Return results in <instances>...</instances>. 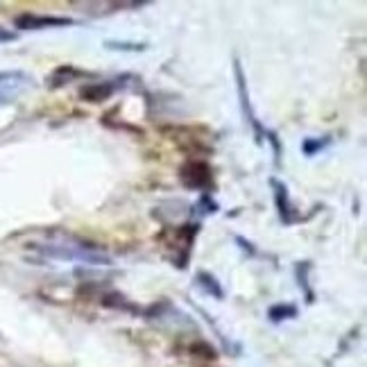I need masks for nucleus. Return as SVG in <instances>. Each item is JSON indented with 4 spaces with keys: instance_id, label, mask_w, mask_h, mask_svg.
Listing matches in <instances>:
<instances>
[{
    "instance_id": "6",
    "label": "nucleus",
    "mask_w": 367,
    "mask_h": 367,
    "mask_svg": "<svg viewBox=\"0 0 367 367\" xmlns=\"http://www.w3.org/2000/svg\"><path fill=\"white\" fill-rule=\"evenodd\" d=\"M270 186H272V191H275V205H277L281 222H284V224L300 222V216H297V211H295V207H293L286 184H281L279 179H270Z\"/></svg>"
},
{
    "instance_id": "3",
    "label": "nucleus",
    "mask_w": 367,
    "mask_h": 367,
    "mask_svg": "<svg viewBox=\"0 0 367 367\" xmlns=\"http://www.w3.org/2000/svg\"><path fill=\"white\" fill-rule=\"evenodd\" d=\"M195 236H198V224H184V227L170 229L161 236V243L166 245V249L175 252L173 263L177 268H186V263H189Z\"/></svg>"
},
{
    "instance_id": "4",
    "label": "nucleus",
    "mask_w": 367,
    "mask_h": 367,
    "mask_svg": "<svg viewBox=\"0 0 367 367\" xmlns=\"http://www.w3.org/2000/svg\"><path fill=\"white\" fill-rule=\"evenodd\" d=\"M179 179L186 189L191 191H209V186L213 184V170L207 161L202 159H189L179 168Z\"/></svg>"
},
{
    "instance_id": "5",
    "label": "nucleus",
    "mask_w": 367,
    "mask_h": 367,
    "mask_svg": "<svg viewBox=\"0 0 367 367\" xmlns=\"http://www.w3.org/2000/svg\"><path fill=\"white\" fill-rule=\"evenodd\" d=\"M17 28L19 30H52V28H66L73 25V19H64V17H43V14H21L17 17Z\"/></svg>"
},
{
    "instance_id": "11",
    "label": "nucleus",
    "mask_w": 367,
    "mask_h": 367,
    "mask_svg": "<svg viewBox=\"0 0 367 367\" xmlns=\"http://www.w3.org/2000/svg\"><path fill=\"white\" fill-rule=\"evenodd\" d=\"M331 143V138H304V143H302V150H304V154L306 157H313L315 152H319V150H324L326 145Z\"/></svg>"
},
{
    "instance_id": "10",
    "label": "nucleus",
    "mask_w": 367,
    "mask_h": 367,
    "mask_svg": "<svg viewBox=\"0 0 367 367\" xmlns=\"http://www.w3.org/2000/svg\"><path fill=\"white\" fill-rule=\"evenodd\" d=\"M295 315H297V308H295L293 304H277V306L270 308L272 322H281V319H288V317H295Z\"/></svg>"
},
{
    "instance_id": "2",
    "label": "nucleus",
    "mask_w": 367,
    "mask_h": 367,
    "mask_svg": "<svg viewBox=\"0 0 367 367\" xmlns=\"http://www.w3.org/2000/svg\"><path fill=\"white\" fill-rule=\"evenodd\" d=\"M233 75H236V82H238V98H240V107H243V116H245V123L249 127L254 129L256 134V140L263 143V140H270L272 145H275V152L279 154V143H277V136L270 134L268 129L263 127L256 118L254 109H252V103H249V91H247V80H245V73H243V66H240V61L236 59L233 61Z\"/></svg>"
},
{
    "instance_id": "12",
    "label": "nucleus",
    "mask_w": 367,
    "mask_h": 367,
    "mask_svg": "<svg viewBox=\"0 0 367 367\" xmlns=\"http://www.w3.org/2000/svg\"><path fill=\"white\" fill-rule=\"evenodd\" d=\"M12 39H14V34H12V32H7V30L0 28V41H12Z\"/></svg>"
},
{
    "instance_id": "8",
    "label": "nucleus",
    "mask_w": 367,
    "mask_h": 367,
    "mask_svg": "<svg viewBox=\"0 0 367 367\" xmlns=\"http://www.w3.org/2000/svg\"><path fill=\"white\" fill-rule=\"evenodd\" d=\"M198 288H202L207 295H211V297H216V300H222L224 297V293H222V286L218 284V279L213 275H209V272H198Z\"/></svg>"
},
{
    "instance_id": "9",
    "label": "nucleus",
    "mask_w": 367,
    "mask_h": 367,
    "mask_svg": "<svg viewBox=\"0 0 367 367\" xmlns=\"http://www.w3.org/2000/svg\"><path fill=\"white\" fill-rule=\"evenodd\" d=\"M75 77H82V70H77L73 66H59L54 73L50 75V87H64V84L73 82Z\"/></svg>"
},
{
    "instance_id": "1",
    "label": "nucleus",
    "mask_w": 367,
    "mask_h": 367,
    "mask_svg": "<svg viewBox=\"0 0 367 367\" xmlns=\"http://www.w3.org/2000/svg\"><path fill=\"white\" fill-rule=\"evenodd\" d=\"M25 252H32L50 261L66 263H84V265H112V256L100 245H93L89 240H82L73 233L52 231L45 236L25 243Z\"/></svg>"
},
{
    "instance_id": "7",
    "label": "nucleus",
    "mask_w": 367,
    "mask_h": 367,
    "mask_svg": "<svg viewBox=\"0 0 367 367\" xmlns=\"http://www.w3.org/2000/svg\"><path fill=\"white\" fill-rule=\"evenodd\" d=\"M123 87L120 80H114V82H98V84H87V87H82L80 96L84 100H89V103L98 105V103H105L114 96L116 91Z\"/></svg>"
}]
</instances>
